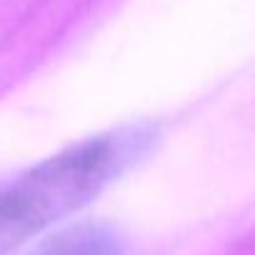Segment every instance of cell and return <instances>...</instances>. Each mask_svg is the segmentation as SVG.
<instances>
[{"label": "cell", "mask_w": 255, "mask_h": 255, "mask_svg": "<svg viewBox=\"0 0 255 255\" xmlns=\"http://www.w3.org/2000/svg\"><path fill=\"white\" fill-rule=\"evenodd\" d=\"M30 255H125V245L110 225L78 223L45 238Z\"/></svg>", "instance_id": "cell-2"}, {"label": "cell", "mask_w": 255, "mask_h": 255, "mask_svg": "<svg viewBox=\"0 0 255 255\" xmlns=\"http://www.w3.org/2000/svg\"><path fill=\"white\" fill-rule=\"evenodd\" d=\"M155 140L150 123L85 138L10 178H0V255L95 200Z\"/></svg>", "instance_id": "cell-1"}]
</instances>
